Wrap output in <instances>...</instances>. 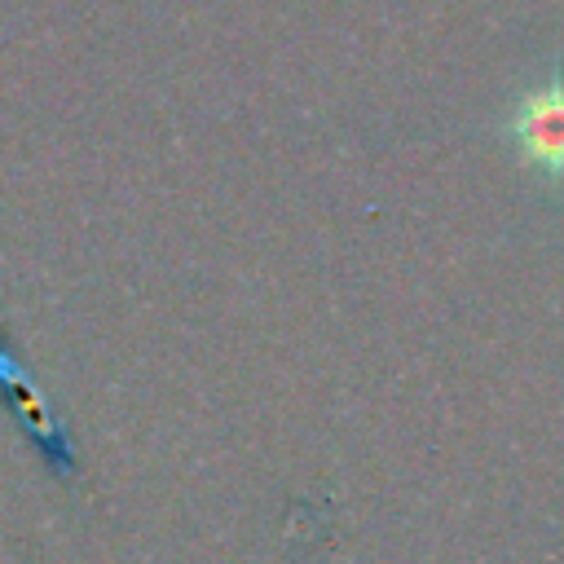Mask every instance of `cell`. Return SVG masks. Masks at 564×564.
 <instances>
[{"label":"cell","mask_w":564,"mask_h":564,"mask_svg":"<svg viewBox=\"0 0 564 564\" xmlns=\"http://www.w3.org/2000/svg\"><path fill=\"white\" fill-rule=\"evenodd\" d=\"M511 141L529 167L546 181H564V75H551L524 93L511 110Z\"/></svg>","instance_id":"6da1fadb"},{"label":"cell","mask_w":564,"mask_h":564,"mask_svg":"<svg viewBox=\"0 0 564 564\" xmlns=\"http://www.w3.org/2000/svg\"><path fill=\"white\" fill-rule=\"evenodd\" d=\"M0 392H4V401H9V410H13V419L40 441V449L48 454V463H57V471L70 476V467H75L70 436H66V427H62V419L53 414L48 397H44L40 383L26 375V366L18 361V352L9 348L4 335H0Z\"/></svg>","instance_id":"7a4b0ae2"}]
</instances>
